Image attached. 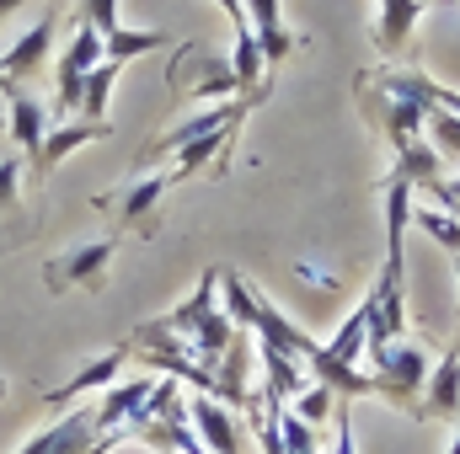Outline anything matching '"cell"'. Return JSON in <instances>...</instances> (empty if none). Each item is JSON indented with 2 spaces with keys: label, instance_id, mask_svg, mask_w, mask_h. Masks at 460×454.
<instances>
[{
  "label": "cell",
  "instance_id": "6da1fadb",
  "mask_svg": "<svg viewBox=\"0 0 460 454\" xmlns=\"http://www.w3.org/2000/svg\"><path fill=\"white\" fill-rule=\"evenodd\" d=\"M407 225H412V182L391 177V188H385V267L364 300L369 305V342H364L369 358L407 337Z\"/></svg>",
  "mask_w": 460,
  "mask_h": 454
},
{
  "label": "cell",
  "instance_id": "7a4b0ae2",
  "mask_svg": "<svg viewBox=\"0 0 460 454\" xmlns=\"http://www.w3.org/2000/svg\"><path fill=\"white\" fill-rule=\"evenodd\" d=\"M429 347L412 337L391 342L385 353H375L369 358V374H375V396H385L391 406H402V412H418V401H423V385H429Z\"/></svg>",
  "mask_w": 460,
  "mask_h": 454
},
{
  "label": "cell",
  "instance_id": "3957f363",
  "mask_svg": "<svg viewBox=\"0 0 460 454\" xmlns=\"http://www.w3.org/2000/svg\"><path fill=\"white\" fill-rule=\"evenodd\" d=\"M412 417H423V423H456L460 417V342L429 369V385H423V401Z\"/></svg>",
  "mask_w": 460,
  "mask_h": 454
},
{
  "label": "cell",
  "instance_id": "277c9868",
  "mask_svg": "<svg viewBox=\"0 0 460 454\" xmlns=\"http://www.w3.org/2000/svg\"><path fill=\"white\" fill-rule=\"evenodd\" d=\"M97 444V412H70V417H59L54 428H43V433H32L27 444L16 454H92Z\"/></svg>",
  "mask_w": 460,
  "mask_h": 454
},
{
  "label": "cell",
  "instance_id": "5b68a950",
  "mask_svg": "<svg viewBox=\"0 0 460 454\" xmlns=\"http://www.w3.org/2000/svg\"><path fill=\"white\" fill-rule=\"evenodd\" d=\"M188 423H193V433L204 439V450L209 454H246L235 417H230L215 396H193V401H188Z\"/></svg>",
  "mask_w": 460,
  "mask_h": 454
},
{
  "label": "cell",
  "instance_id": "8992f818",
  "mask_svg": "<svg viewBox=\"0 0 460 454\" xmlns=\"http://www.w3.org/2000/svg\"><path fill=\"white\" fill-rule=\"evenodd\" d=\"M54 27H59V16H54V11H43V16H38V27H32V32H22V38H16V43L5 48V59H0V75L22 86V81H27V75H32V70H38V65L49 59Z\"/></svg>",
  "mask_w": 460,
  "mask_h": 454
},
{
  "label": "cell",
  "instance_id": "52a82bcc",
  "mask_svg": "<svg viewBox=\"0 0 460 454\" xmlns=\"http://www.w3.org/2000/svg\"><path fill=\"white\" fill-rule=\"evenodd\" d=\"M235 118H246V102H220V108H204V113L182 118L166 139H155L150 144V155H172V150H182V144H193V139H204V134H215V128H226Z\"/></svg>",
  "mask_w": 460,
  "mask_h": 454
},
{
  "label": "cell",
  "instance_id": "ba28073f",
  "mask_svg": "<svg viewBox=\"0 0 460 454\" xmlns=\"http://www.w3.org/2000/svg\"><path fill=\"white\" fill-rule=\"evenodd\" d=\"M5 108H11V144H22L32 161H38V150H43V102H32L16 81L5 86Z\"/></svg>",
  "mask_w": 460,
  "mask_h": 454
},
{
  "label": "cell",
  "instance_id": "9c48e42d",
  "mask_svg": "<svg viewBox=\"0 0 460 454\" xmlns=\"http://www.w3.org/2000/svg\"><path fill=\"white\" fill-rule=\"evenodd\" d=\"M241 5H246V22H252V38H257L262 59L279 65V59L295 48V38H289L284 22H279V0H241Z\"/></svg>",
  "mask_w": 460,
  "mask_h": 454
},
{
  "label": "cell",
  "instance_id": "30bf717a",
  "mask_svg": "<svg viewBox=\"0 0 460 454\" xmlns=\"http://www.w3.org/2000/svg\"><path fill=\"white\" fill-rule=\"evenodd\" d=\"M102 134H108L102 123H70V128H49V134H43V150H38V161H32V177L43 182V177H49V171H54V166H59L70 150H81V144H92V139H102Z\"/></svg>",
  "mask_w": 460,
  "mask_h": 454
},
{
  "label": "cell",
  "instance_id": "8fae6325",
  "mask_svg": "<svg viewBox=\"0 0 460 454\" xmlns=\"http://www.w3.org/2000/svg\"><path fill=\"white\" fill-rule=\"evenodd\" d=\"M108 262H113V240H92V246H81V251H65V257L49 267V284H54V289H65V284H92Z\"/></svg>",
  "mask_w": 460,
  "mask_h": 454
},
{
  "label": "cell",
  "instance_id": "7c38bea8",
  "mask_svg": "<svg viewBox=\"0 0 460 454\" xmlns=\"http://www.w3.org/2000/svg\"><path fill=\"white\" fill-rule=\"evenodd\" d=\"M423 5H429V0H380V27H375L380 54H402V43L412 38Z\"/></svg>",
  "mask_w": 460,
  "mask_h": 454
},
{
  "label": "cell",
  "instance_id": "4fadbf2b",
  "mask_svg": "<svg viewBox=\"0 0 460 454\" xmlns=\"http://www.w3.org/2000/svg\"><path fill=\"white\" fill-rule=\"evenodd\" d=\"M166 188H172V171H161V177H139L123 198H118V220L134 230H150V214H155V204L166 198Z\"/></svg>",
  "mask_w": 460,
  "mask_h": 454
},
{
  "label": "cell",
  "instance_id": "5bb4252c",
  "mask_svg": "<svg viewBox=\"0 0 460 454\" xmlns=\"http://www.w3.org/2000/svg\"><path fill=\"white\" fill-rule=\"evenodd\" d=\"M118 369H123V353H102V358H92V363H86V369H81V374H75L70 385L49 390L43 401H49V406H70L75 396H86V390H102V385H113Z\"/></svg>",
  "mask_w": 460,
  "mask_h": 454
},
{
  "label": "cell",
  "instance_id": "9a60e30c",
  "mask_svg": "<svg viewBox=\"0 0 460 454\" xmlns=\"http://www.w3.org/2000/svg\"><path fill=\"white\" fill-rule=\"evenodd\" d=\"M220 310L230 316V327L235 332H252V321H257V305H262V294L241 278V273H220Z\"/></svg>",
  "mask_w": 460,
  "mask_h": 454
},
{
  "label": "cell",
  "instance_id": "2e32d148",
  "mask_svg": "<svg viewBox=\"0 0 460 454\" xmlns=\"http://www.w3.org/2000/svg\"><path fill=\"white\" fill-rule=\"evenodd\" d=\"M364 342H369V305L358 300V310H353L343 327H338V337L327 342V358H332V363H343V369H358Z\"/></svg>",
  "mask_w": 460,
  "mask_h": 454
},
{
  "label": "cell",
  "instance_id": "e0dca14e",
  "mask_svg": "<svg viewBox=\"0 0 460 454\" xmlns=\"http://www.w3.org/2000/svg\"><path fill=\"white\" fill-rule=\"evenodd\" d=\"M108 54H102V32L92 27V22H75V32H70V43H65V54H59V70H70V75H86V70H97Z\"/></svg>",
  "mask_w": 460,
  "mask_h": 454
},
{
  "label": "cell",
  "instance_id": "ac0fdd59",
  "mask_svg": "<svg viewBox=\"0 0 460 454\" xmlns=\"http://www.w3.org/2000/svg\"><path fill=\"white\" fill-rule=\"evenodd\" d=\"M113 81H118V65H113V59H102L97 70H86V86H81V113H86V123H102V118H108Z\"/></svg>",
  "mask_w": 460,
  "mask_h": 454
},
{
  "label": "cell",
  "instance_id": "d6986e66",
  "mask_svg": "<svg viewBox=\"0 0 460 454\" xmlns=\"http://www.w3.org/2000/svg\"><path fill=\"white\" fill-rule=\"evenodd\" d=\"M235 123H241V118H235ZM235 123H226V128H215V134H204V139H193V144H182V150H177L182 161H177L172 182H177V177H193V171H204V166H209V161H215V155L226 150V139H230V128H235Z\"/></svg>",
  "mask_w": 460,
  "mask_h": 454
},
{
  "label": "cell",
  "instance_id": "ffe728a7",
  "mask_svg": "<svg viewBox=\"0 0 460 454\" xmlns=\"http://www.w3.org/2000/svg\"><path fill=\"white\" fill-rule=\"evenodd\" d=\"M161 43H166V32H128V27H118L113 38H102V54L113 65H123V59H139V54H150Z\"/></svg>",
  "mask_w": 460,
  "mask_h": 454
},
{
  "label": "cell",
  "instance_id": "44dd1931",
  "mask_svg": "<svg viewBox=\"0 0 460 454\" xmlns=\"http://www.w3.org/2000/svg\"><path fill=\"white\" fill-rule=\"evenodd\" d=\"M289 412H295L305 428H322V423H327V412H338V396H332L327 385H305V390L289 401Z\"/></svg>",
  "mask_w": 460,
  "mask_h": 454
},
{
  "label": "cell",
  "instance_id": "7402d4cb",
  "mask_svg": "<svg viewBox=\"0 0 460 454\" xmlns=\"http://www.w3.org/2000/svg\"><path fill=\"white\" fill-rule=\"evenodd\" d=\"M412 225L423 230V235H434L445 251H460V220L456 214H445V209H412Z\"/></svg>",
  "mask_w": 460,
  "mask_h": 454
},
{
  "label": "cell",
  "instance_id": "603a6c76",
  "mask_svg": "<svg viewBox=\"0 0 460 454\" xmlns=\"http://www.w3.org/2000/svg\"><path fill=\"white\" fill-rule=\"evenodd\" d=\"M279 444H284V454H316V428H305V423L289 412V401H284V412H279Z\"/></svg>",
  "mask_w": 460,
  "mask_h": 454
},
{
  "label": "cell",
  "instance_id": "cb8c5ba5",
  "mask_svg": "<svg viewBox=\"0 0 460 454\" xmlns=\"http://www.w3.org/2000/svg\"><path fill=\"white\" fill-rule=\"evenodd\" d=\"M81 22H92L102 38H113L118 27H123L118 22V0H81Z\"/></svg>",
  "mask_w": 460,
  "mask_h": 454
},
{
  "label": "cell",
  "instance_id": "d4e9b609",
  "mask_svg": "<svg viewBox=\"0 0 460 454\" xmlns=\"http://www.w3.org/2000/svg\"><path fill=\"white\" fill-rule=\"evenodd\" d=\"M423 193H429L434 204H445V209H450V214L460 220V177H456V182H450V177H439V182H429Z\"/></svg>",
  "mask_w": 460,
  "mask_h": 454
},
{
  "label": "cell",
  "instance_id": "484cf974",
  "mask_svg": "<svg viewBox=\"0 0 460 454\" xmlns=\"http://www.w3.org/2000/svg\"><path fill=\"white\" fill-rule=\"evenodd\" d=\"M16 177H22V166H16V155H5L0 161V209L16 198Z\"/></svg>",
  "mask_w": 460,
  "mask_h": 454
},
{
  "label": "cell",
  "instance_id": "4316f807",
  "mask_svg": "<svg viewBox=\"0 0 460 454\" xmlns=\"http://www.w3.org/2000/svg\"><path fill=\"white\" fill-rule=\"evenodd\" d=\"M332 454H358L353 450V417H348L343 401H338V444H332Z\"/></svg>",
  "mask_w": 460,
  "mask_h": 454
},
{
  "label": "cell",
  "instance_id": "83f0119b",
  "mask_svg": "<svg viewBox=\"0 0 460 454\" xmlns=\"http://www.w3.org/2000/svg\"><path fill=\"white\" fill-rule=\"evenodd\" d=\"M16 5H22V0H0V16H11V11H16Z\"/></svg>",
  "mask_w": 460,
  "mask_h": 454
},
{
  "label": "cell",
  "instance_id": "f1b7e54d",
  "mask_svg": "<svg viewBox=\"0 0 460 454\" xmlns=\"http://www.w3.org/2000/svg\"><path fill=\"white\" fill-rule=\"evenodd\" d=\"M450 454H460V428H456V444H450Z\"/></svg>",
  "mask_w": 460,
  "mask_h": 454
},
{
  "label": "cell",
  "instance_id": "f546056e",
  "mask_svg": "<svg viewBox=\"0 0 460 454\" xmlns=\"http://www.w3.org/2000/svg\"><path fill=\"white\" fill-rule=\"evenodd\" d=\"M456 278H460V251H456Z\"/></svg>",
  "mask_w": 460,
  "mask_h": 454
},
{
  "label": "cell",
  "instance_id": "4dcf8cb0",
  "mask_svg": "<svg viewBox=\"0 0 460 454\" xmlns=\"http://www.w3.org/2000/svg\"><path fill=\"white\" fill-rule=\"evenodd\" d=\"M0 401H5V380H0Z\"/></svg>",
  "mask_w": 460,
  "mask_h": 454
},
{
  "label": "cell",
  "instance_id": "1f68e13d",
  "mask_svg": "<svg viewBox=\"0 0 460 454\" xmlns=\"http://www.w3.org/2000/svg\"><path fill=\"white\" fill-rule=\"evenodd\" d=\"M5 86H11V81H5V75H0V92H5Z\"/></svg>",
  "mask_w": 460,
  "mask_h": 454
}]
</instances>
